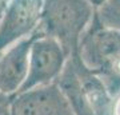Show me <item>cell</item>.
<instances>
[{"label": "cell", "instance_id": "5", "mask_svg": "<svg viewBox=\"0 0 120 115\" xmlns=\"http://www.w3.org/2000/svg\"><path fill=\"white\" fill-rule=\"evenodd\" d=\"M45 0H5L0 16V54L39 30Z\"/></svg>", "mask_w": 120, "mask_h": 115}, {"label": "cell", "instance_id": "7", "mask_svg": "<svg viewBox=\"0 0 120 115\" xmlns=\"http://www.w3.org/2000/svg\"><path fill=\"white\" fill-rule=\"evenodd\" d=\"M34 35L16 42L0 54V92L1 94L15 96L20 92L28 74L30 48Z\"/></svg>", "mask_w": 120, "mask_h": 115}, {"label": "cell", "instance_id": "9", "mask_svg": "<svg viewBox=\"0 0 120 115\" xmlns=\"http://www.w3.org/2000/svg\"><path fill=\"white\" fill-rule=\"evenodd\" d=\"M12 100L13 96L0 92V115H12Z\"/></svg>", "mask_w": 120, "mask_h": 115}, {"label": "cell", "instance_id": "8", "mask_svg": "<svg viewBox=\"0 0 120 115\" xmlns=\"http://www.w3.org/2000/svg\"><path fill=\"white\" fill-rule=\"evenodd\" d=\"M96 15L104 26L120 30V0H107L96 11Z\"/></svg>", "mask_w": 120, "mask_h": 115}, {"label": "cell", "instance_id": "12", "mask_svg": "<svg viewBox=\"0 0 120 115\" xmlns=\"http://www.w3.org/2000/svg\"><path fill=\"white\" fill-rule=\"evenodd\" d=\"M5 1H0V16H1V12H3V7H4Z\"/></svg>", "mask_w": 120, "mask_h": 115}, {"label": "cell", "instance_id": "4", "mask_svg": "<svg viewBox=\"0 0 120 115\" xmlns=\"http://www.w3.org/2000/svg\"><path fill=\"white\" fill-rule=\"evenodd\" d=\"M68 55L60 43L36 31L32 38L28 60V74L20 92L55 84L68 62Z\"/></svg>", "mask_w": 120, "mask_h": 115}, {"label": "cell", "instance_id": "10", "mask_svg": "<svg viewBox=\"0 0 120 115\" xmlns=\"http://www.w3.org/2000/svg\"><path fill=\"white\" fill-rule=\"evenodd\" d=\"M112 115H120V95L119 98L113 100V106H112Z\"/></svg>", "mask_w": 120, "mask_h": 115}, {"label": "cell", "instance_id": "3", "mask_svg": "<svg viewBox=\"0 0 120 115\" xmlns=\"http://www.w3.org/2000/svg\"><path fill=\"white\" fill-rule=\"evenodd\" d=\"M95 12L87 0H45L39 31L56 39L71 58L76 55Z\"/></svg>", "mask_w": 120, "mask_h": 115}, {"label": "cell", "instance_id": "11", "mask_svg": "<svg viewBox=\"0 0 120 115\" xmlns=\"http://www.w3.org/2000/svg\"><path fill=\"white\" fill-rule=\"evenodd\" d=\"M87 1H88L90 4H92V7H94V8L98 11V9L100 8L101 5H104V3H105L107 0H87Z\"/></svg>", "mask_w": 120, "mask_h": 115}, {"label": "cell", "instance_id": "1", "mask_svg": "<svg viewBox=\"0 0 120 115\" xmlns=\"http://www.w3.org/2000/svg\"><path fill=\"white\" fill-rule=\"evenodd\" d=\"M55 84L75 115H112L113 96L76 55L68 59Z\"/></svg>", "mask_w": 120, "mask_h": 115}, {"label": "cell", "instance_id": "2", "mask_svg": "<svg viewBox=\"0 0 120 115\" xmlns=\"http://www.w3.org/2000/svg\"><path fill=\"white\" fill-rule=\"evenodd\" d=\"M76 56L104 82L112 96L120 94V30L104 26L95 12Z\"/></svg>", "mask_w": 120, "mask_h": 115}, {"label": "cell", "instance_id": "6", "mask_svg": "<svg viewBox=\"0 0 120 115\" xmlns=\"http://www.w3.org/2000/svg\"><path fill=\"white\" fill-rule=\"evenodd\" d=\"M12 115H75L56 84L19 92L12 100Z\"/></svg>", "mask_w": 120, "mask_h": 115}]
</instances>
